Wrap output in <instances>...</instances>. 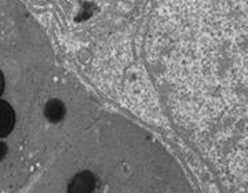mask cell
I'll use <instances>...</instances> for the list:
<instances>
[{"label": "cell", "mask_w": 248, "mask_h": 193, "mask_svg": "<svg viewBox=\"0 0 248 193\" xmlns=\"http://www.w3.org/2000/svg\"><path fill=\"white\" fill-rule=\"evenodd\" d=\"M210 123L248 191V0H195Z\"/></svg>", "instance_id": "6da1fadb"}, {"label": "cell", "mask_w": 248, "mask_h": 193, "mask_svg": "<svg viewBox=\"0 0 248 193\" xmlns=\"http://www.w3.org/2000/svg\"><path fill=\"white\" fill-rule=\"evenodd\" d=\"M97 186V179L93 173L83 171L73 177L68 186V193H94Z\"/></svg>", "instance_id": "7a4b0ae2"}, {"label": "cell", "mask_w": 248, "mask_h": 193, "mask_svg": "<svg viewBox=\"0 0 248 193\" xmlns=\"http://www.w3.org/2000/svg\"><path fill=\"white\" fill-rule=\"evenodd\" d=\"M16 127V112L7 101L0 99V138L7 137Z\"/></svg>", "instance_id": "3957f363"}, {"label": "cell", "mask_w": 248, "mask_h": 193, "mask_svg": "<svg viewBox=\"0 0 248 193\" xmlns=\"http://www.w3.org/2000/svg\"><path fill=\"white\" fill-rule=\"evenodd\" d=\"M66 113V109L63 102L60 99H50L45 108V114L47 120H50L51 123H58L63 119V116Z\"/></svg>", "instance_id": "277c9868"}, {"label": "cell", "mask_w": 248, "mask_h": 193, "mask_svg": "<svg viewBox=\"0 0 248 193\" xmlns=\"http://www.w3.org/2000/svg\"><path fill=\"white\" fill-rule=\"evenodd\" d=\"M6 155H7V145L0 141V160L6 158Z\"/></svg>", "instance_id": "5b68a950"}, {"label": "cell", "mask_w": 248, "mask_h": 193, "mask_svg": "<svg viewBox=\"0 0 248 193\" xmlns=\"http://www.w3.org/2000/svg\"><path fill=\"white\" fill-rule=\"evenodd\" d=\"M4 86H6V80H4V75H3V72L0 70V96L3 94V91H4Z\"/></svg>", "instance_id": "8992f818"}]
</instances>
